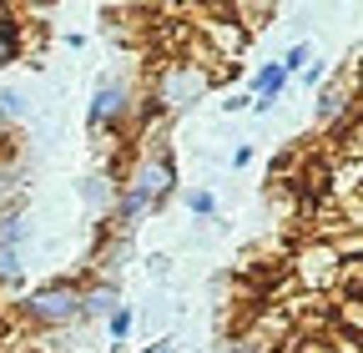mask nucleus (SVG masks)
<instances>
[{"label":"nucleus","instance_id":"obj_1","mask_svg":"<svg viewBox=\"0 0 363 353\" xmlns=\"http://www.w3.org/2000/svg\"><path fill=\"white\" fill-rule=\"evenodd\" d=\"M172 197H177V157H172L167 142H157V147H147L142 157H136L131 172L121 176V187L111 197V228L126 237L142 217L162 212Z\"/></svg>","mask_w":363,"mask_h":353},{"label":"nucleus","instance_id":"obj_2","mask_svg":"<svg viewBox=\"0 0 363 353\" xmlns=\"http://www.w3.org/2000/svg\"><path fill=\"white\" fill-rule=\"evenodd\" d=\"M21 318L35 328H71L81 323V283L76 278H51L35 293L21 298Z\"/></svg>","mask_w":363,"mask_h":353},{"label":"nucleus","instance_id":"obj_3","mask_svg":"<svg viewBox=\"0 0 363 353\" xmlns=\"http://www.w3.org/2000/svg\"><path fill=\"white\" fill-rule=\"evenodd\" d=\"M207 86H212V71H202L197 61H167L162 71H157V91H152V111H167V116H177V111H187V106H197L202 96H207Z\"/></svg>","mask_w":363,"mask_h":353},{"label":"nucleus","instance_id":"obj_4","mask_svg":"<svg viewBox=\"0 0 363 353\" xmlns=\"http://www.w3.org/2000/svg\"><path fill=\"white\" fill-rule=\"evenodd\" d=\"M338 273H343V257L333 252L328 237H308V242H298V252H293V278H298V288H303L308 298L333 293Z\"/></svg>","mask_w":363,"mask_h":353},{"label":"nucleus","instance_id":"obj_5","mask_svg":"<svg viewBox=\"0 0 363 353\" xmlns=\"http://www.w3.org/2000/svg\"><path fill=\"white\" fill-rule=\"evenodd\" d=\"M131 111H136V91H131L121 76H106V81H96V91H91L86 126L91 131H126Z\"/></svg>","mask_w":363,"mask_h":353},{"label":"nucleus","instance_id":"obj_6","mask_svg":"<svg viewBox=\"0 0 363 353\" xmlns=\"http://www.w3.org/2000/svg\"><path fill=\"white\" fill-rule=\"evenodd\" d=\"M116 308H121V293H116V283H111V278L81 288V323H86V318H111Z\"/></svg>","mask_w":363,"mask_h":353},{"label":"nucleus","instance_id":"obj_7","mask_svg":"<svg viewBox=\"0 0 363 353\" xmlns=\"http://www.w3.org/2000/svg\"><path fill=\"white\" fill-rule=\"evenodd\" d=\"M283 86H288V76H283V66H278V61H262V66L252 71V96H257L252 106H257V111H267L272 101H278V96H283Z\"/></svg>","mask_w":363,"mask_h":353},{"label":"nucleus","instance_id":"obj_8","mask_svg":"<svg viewBox=\"0 0 363 353\" xmlns=\"http://www.w3.org/2000/svg\"><path fill=\"white\" fill-rule=\"evenodd\" d=\"M26 242H30V223H26V212H21V207H6V212H0V247L26 252Z\"/></svg>","mask_w":363,"mask_h":353},{"label":"nucleus","instance_id":"obj_9","mask_svg":"<svg viewBox=\"0 0 363 353\" xmlns=\"http://www.w3.org/2000/svg\"><path fill=\"white\" fill-rule=\"evenodd\" d=\"M358 176H363V162H343L328 172V202H348L358 197Z\"/></svg>","mask_w":363,"mask_h":353},{"label":"nucleus","instance_id":"obj_10","mask_svg":"<svg viewBox=\"0 0 363 353\" xmlns=\"http://www.w3.org/2000/svg\"><path fill=\"white\" fill-rule=\"evenodd\" d=\"M333 323L343 328V343H363V303H338L333 308Z\"/></svg>","mask_w":363,"mask_h":353},{"label":"nucleus","instance_id":"obj_11","mask_svg":"<svg viewBox=\"0 0 363 353\" xmlns=\"http://www.w3.org/2000/svg\"><path fill=\"white\" fill-rule=\"evenodd\" d=\"M182 207H187L192 217H212L217 212V197L207 187H187V192H182Z\"/></svg>","mask_w":363,"mask_h":353},{"label":"nucleus","instance_id":"obj_12","mask_svg":"<svg viewBox=\"0 0 363 353\" xmlns=\"http://www.w3.org/2000/svg\"><path fill=\"white\" fill-rule=\"evenodd\" d=\"M308 61H313V46H308V40H298V46H288V51H283V61H278V66H283V76H303V66H308Z\"/></svg>","mask_w":363,"mask_h":353},{"label":"nucleus","instance_id":"obj_13","mask_svg":"<svg viewBox=\"0 0 363 353\" xmlns=\"http://www.w3.org/2000/svg\"><path fill=\"white\" fill-rule=\"evenodd\" d=\"M21 252H11V247H0V288H11V283H21Z\"/></svg>","mask_w":363,"mask_h":353},{"label":"nucleus","instance_id":"obj_14","mask_svg":"<svg viewBox=\"0 0 363 353\" xmlns=\"http://www.w3.org/2000/svg\"><path fill=\"white\" fill-rule=\"evenodd\" d=\"M21 116H26V96H21V91H0V121L11 126V121H21Z\"/></svg>","mask_w":363,"mask_h":353},{"label":"nucleus","instance_id":"obj_15","mask_svg":"<svg viewBox=\"0 0 363 353\" xmlns=\"http://www.w3.org/2000/svg\"><path fill=\"white\" fill-rule=\"evenodd\" d=\"M106 333H111L116 343H126V333H131V308H126V303H121V308H116V313L106 318Z\"/></svg>","mask_w":363,"mask_h":353},{"label":"nucleus","instance_id":"obj_16","mask_svg":"<svg viewBox=\"0 0 363 353\" xmlns=\"http://www.w3.org/2000/svg\"><path fill=\"white\" fill-rule=\"evenodd\" d=\"M303 81H308V86H323V81H328V66H323V61H308V66H303Z\"/></svg>","mask_w":363,"mask_h":353},{"label":"nucleus","instance_id":"obj_17","mask_svg":"<svg viewBox=\"0 0 363 353\" xmlns=\"http://www.w3.org/2000/svg\"><path fill=\"white\" fill-rule=\"evenodd\" d=\"M11 61H16V40L0 35V66H11Z\"/></svg>","mask_w":363,"mask_h":353},{"label":"nucleus","instance_id":"obj_18","mask_svg":"<svg viewBox=\"0 0 363 353\" xmlns=\"http://www.w3.org/2000/svg\"><path fill=\"white\" fill-rule=\"evenodd\" d=\"M152 353H172V338H162V343H152Z\"/></svg>","mask_w":363,"mask_h":353},{"label":"nucleus","instance_id":"obj_19","mask_svg":"<svg viewBox=\"0 0 363 353\" xmlns=\"http://www.w3.org/2000/svg\"><path fill=\"white\" fill-rule=\"evenodd\" d=\"M0 147H6V121H0Z\"/></svg>","mask_w":363,"mask_h":353}]
</instances>
